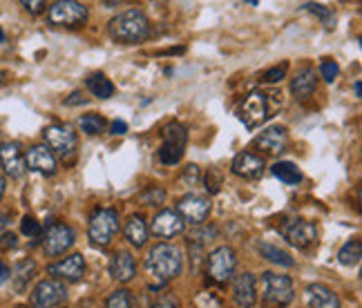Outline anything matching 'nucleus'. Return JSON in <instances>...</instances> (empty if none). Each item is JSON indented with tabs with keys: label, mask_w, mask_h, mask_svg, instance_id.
I'll list each match as a JSON object with an SVG mask.
<instances>
[{
	"label": "nucleus",
	"mask_w": 362,
	"mask_h": 308,
	"mask_svg": "<svg viewBox=\"0 0 362 308\" xmlns=\"http://www.w3.org/2000/svg\"><path fill=\"white\" fill-rule=\"evenodd\" d=\"M360 257H362V242L360 239L346 242L338 253V261L342 266H356V263H360Z\"/></svg>",
	"instance_id": "obj_28"
},
{
	"label": "nucleus",
	"mask_w": 362,
	"mask_h": 308,
	"mask_svg": "<svg viewBox=\"0 0 362 308\" xmlns=\"http://www.w3.org/2000/svg\"><path fill=\"white\" fill-rule=\"evenodd\" d=\"M315 90H317V74H315L313 67L300 69V72L296 74V78L291 81V92H293V96L298 101L311 99V96L315 94Z\"/></svg>",
	"instance_id": "obj_21"
},
{
	"label": "nucleus",
	"mask_w": 362,
	"mask_h": 308,
	"mask_svg": "<svg viewBox=\"0 0 362 308\" xmlns=\"http://www.w3.org/2000/svg\"><path fill=\"white\" fill-rule=\"evenodd\" d=\"M67 300V286L59 279H43L32 292V308H61Z\"/></svg>",
	"instance_id": "obj_9"
},
{
	"label": "nucleus",
	"mask_w": 362,
	"mask_h": 308,
	"mask_svg": "<svg viewBox=\"0 0 362 308\" xmlns=\"http://www.w3.org/2000/svg\"><path fill=\"white\" fill-rule=\"evenodd\" d=\"M76 242V232L67 223H52L43 235V250L49 257H59L69 250Z\"/></svg>",
	"instance_id": "obj_10"
},
{
	"label": "nucleus",
	"mask_w": 362,
	"mask_h": 308,
	"mask_svg": "<svg viewBox=\"0 0 362 308\" xmlns=\"http://www.w3.org/2000/svg\"><path fill=\"white\" fill-rule=\"evenodd\" d=\"M88 90L96 96V99H110V96H115V83L105 74H92L88 78Z\"/></svg>",
	"instance_id": "obj_27"
},
{
	"label": "nucleus",
	"mask_w": 362,
	"mask_h": 308,
	"mask_svg": "<svg viewBox=\"0 0 362 308\" xmlns=\"http://www.w3.org/2000/svg\"><path fill=\"white\" fill-rule=\"evenodd\" d=\"M233 302L238 308H253L257 302V279L253 273H240L233 277Z\"/></svg>",
	"instance_id": "obj_16"
},
{
	"label": "nucleus",
	"mask_w": 362,
	"mask_h": 308,
	"mask_svg": "<svg viewBox=\"0 0 362 308\" xmlns=\"http://www.w3.org/2000/svg\"><path fill=\"white\" fill-rule=\"evenodd\" d=\"M320 74H322V78H325L327 83H333V81L338 78V74H340V67H338L336 61L325 59L322 65H320Z\"/></svg>",
	"instance_id": "obj_35"
},
{
	"label": "nucleus",
	"mask_w": 362,
	"mask_h": 308,
	"mask_svg": "<svg viewBox=\"0 0 362 308\" xmlns=\"http://www.w3.org/2000/svg\"><path fill=\"white\" fill-rule=\"evenodd\" d=\"M9 221H11V215H9V213H3V210H0V235H5V230H7V226H9Z\"/></svg>",
	"instance_id": "obj_44"
},
{
	"label": "nucleus",
	"mask_w": 362,
	"mask_h": 308,
	"mask_svg": "<svg viewBox=\"0 0 362 308\" xmlns=\"http://www.w3.org/2000/svg\"><path fill=\"white\" fill-rule=\"evenodd\" d=\"M36 271V263L32 261V259H25V261H21L16 268H13V275H11V279H13V288L16 290H23L25 286H27V282L32 279V273Z\"/></svg>",
	"instance_id": "obj_29"
},
{
	"label": "nucleus",
	"mask_w": 362,
	"mask_h": 308,
	"mask_svg": "<svg viewBox=\"0 0 362 308\" xmlns=\"http://www.w3.org/2000/svg\"><path fill=\"white\" fill-rule=\"evenodd\" d=\"M235 268H238V255L230 246H219L215 248L206 259V275L215 284H226L235 277Z\"/></svg>",
	"instance_id": "obj_6"
},
{
	"label": "nucleus",
	"mask_w": 362,
	"mask_h": 308,
	"mask_svg": "<svg viewBox=\"0 0 362 308\" xmlns=\"http://www.w3.org/2000/svg\"><path fill=\"white\" fill-rule=\"evenodd\" d=\"M259 292H262V302L269 304L273 308H284L293 302L296 297V288H293V279L288 275L280 273H262L259 277Z\"/></svg>",
	"instance_id": "obj_3"
},
{
	"label": "nucleus",
	"mask_w": 362,
	"mask_h": 308,
	"mask_svg": "<svg viewBox=\"0 0 362 308\" xmlns=\"http://www.w3.org/2000/svg\"><path fill=\"white\" fill-rule=\"evenodd\" d=\"M78 125H81V130L86 132V134L96 136V134L105 132V125H107V123H105V119H103L101 114H96V112H92V114L81 117Z\"/></svg>",
	"instance_id": "obj_31"
},
{
	"label": "nucleus",
	"mask_w": 362,
	"mask_h": 308,
	"mask_svg": "<svg viewBox=\"0 0 362 308\" xmlns=\"http://www.w3.org/2000/svg\"><path fill=\"white\" fill-rule=\"evenodd\" d=\"M3 194H5V179L0 177V199H3Z\"/></svg>",
	"instance_id": "obj_47"
},
{
	"label": "nucleus",
	"mask_w": 362,
	"mask_h": 308,
	"mask_svg": "<svg viewBox=\"0 0 362 308\" xmlns=\"http://www.w3.org/2000/svg\"><path fill=\"white\" fill-rule=\"evenodd\" d=\"M186 228V221L177 215V210H161V213L155 215L150 223V232L155 237H161V239H173V237L181 235Z\"/></svg>",
	"instance_id": "obj_15"
},
{
	"label": "nucleus",
	"mask_w": 362,
	"mask_h": 308,
	"mask_svg": "<svg viewBox=\"0 0 362 308\" xmlns=\"http://www.w3.org/2000/svg\"><path fill=\"white\" fill-rule=\"evenodd\" d=\"M18 308H23V306H18Z\"/></svg>",
	"instance_id": "obj_50"
},
{
	"label": "nucleus",
	"mask_w": 362,
	"mask_h": 308,
	"mask_svg": "<svg viewBox=\"0 0 362 308\" xmlns=\"http://www.w3.org/2000/svg\"><path fill=\"white\" fill-rule=\"evenodd\" d=\"M117 232H119V210H115V208H99L90 217L88 237H90L92 246H96V248L110 246V242L115 239Z\"/></svg>",
	"instance_id": "obj_4"
},
{
	"label": "nucleus",
	"mask_w": 362,
	"mask_h": 308,
	"mask_svg": "<svg viewBox=\"0 0 362 308\" xmlns=\"http://www.w3.org/2000/svg\"><path fill=\"white\" fill-rule=\"evenodd\" d=\"M0 163H3L5 174L11 179H21L27 172L25 154L21 152L18 143H0Z\"/></svg>",
	"instance_id": "obj_18"
},
{
	"label": "nucleus",
	"mask_w": 362,
	"mask_h": 308,
	"mask_svg": "<svg viewBox=\"0 0 362 308\" xmlns=\"http://www.w3.org/2000/svg\"><path fill=\"white\" fill-rule=\"evenodd\" d=\"M23 7H25L27 11H30V13H34V16H36V13H43L47 5L43 3V0H32V3H30V0H25Z\"/></svg>",
	"instance_id": "obj_41"
},
{
	"label": "nucleus",
	"mask_w": 362,
	"mask_h": 308,
	"mask_svg": "<svg viewBox=\"0 0 362 308\" xmlns=\"http://www.w3.org/2000/svg\"><path fill=\"white\" fill-rule=\"evenodd\" d=\"M286 146H288V134L282 125H275V128L264 130L253 141V148L259 150L262 154H280L286 150Z\"/></svg>",
	"instance_id": "obj_19"
},
{
	"label": "nucleus",
	"mask_w": 362,
	"mask_h": 308,
	"mask_svg": "<svg viewBox=\"0 0 362 308\" xmlns=\"http://www.w3.org/2000/svg\"><path fill=\"white\" fill-rule=\"evenodd\" d=\"M259 255H262L264 259H269V261L277 263V266H284V268H291V266H296V259L291 257V255L286 253V250L277 248V246H273V244H259Z\"/></svg>",
	"instance_id": "obj_26"
},
{
	"label": "nucleus",
	"mask_w": 362,
	"mask_h": 308,
	"mask_svg": "<svg viewBox=\"0 0 362 308\" xmlns=\"http://www.w3.org/2000/svg\"><path fill=\"white\" fill-rule=\"evenodd\" d=\"M45 146L54 152V157L61 159H72L76 154V146H78V136L76 132L69 128V125H61V123H54V125H47L45 132Z\"/></svg>",
	"instance_id": "obj_7"
},
{
	"label": "nucleus",
	"mask_w": 362,
	"mask_h": 308,
	"mask_svg": "<svg viewBox=\"0 0 362 308\" xmlns=\"http://www.w3.org/2000/svg\"><path fill=\"white\" fill-rule=\"evenodd\" d=\"M306 302H309L311 308H342L340 297L325 284L306 286Z\"/></svg>",
	"instance_id": "obj_22"
},
{
	"label": "nucleus",
	"mask_w": 362,
	"mask_h": 308,
	"mask_svg": "<svg viewBox=\"0 0 362 308\" xmlns=\"http://www.w3.org/2000/svg\"><path fill=\"white\" fill-rule=\"evenodd\" d=\"M354 92H356V96L360 99V81H356V83H354Z\"/></svg>",
	"instance_id": "obj_48"
},
{
	"label": "nucleus",
	"mask_w": 362,
	"mask_h": 308,
	"mask_svg": "<svg viewBox=\"0 0 362 308\" xmlns=\"http://www.w3.org/2000/svg\"><path fill=\"white\" fill-rule=\"evenodd\" d=\"M302 9L315 13V16H317L320 20H322L327 27H331V23H333V11H331L329 7H325V5H315V3H304Z\"/></svg>",
	"instance_id": "obj_33"
},
{
	"label": "nucleus",
	"mask_w": 362,
	"mask_h": 308,
	"mask_svg": "<svg viewBox=\"0 0 362 308\" xmlns=\"http://www.w3.org/2000/svg\"><path fill=\"white\" fill-rule=\"evenodd\" d=\"M152 308H181V304L173 292H161V295H157V300L152 302Z\"/></svg>",
	"instance_id": "obj_37"
},
{
	"label": "nucleus",
	"mask_w": 362,
	"mask_h": 308,
	"mask_svg": "<svg viewBox=\"0 0 362 308\" xmlns=\"http://www.w3.org/2000/svg\"><path fill=\"white\" fill-rule=\"evenodd\" d=\"M86 103H88V99L81 92H74L72 96H67L65 99V105H86Z\"/></svg>",
	"instance_id": "obj_42"
},
{
	"label": "nucleus",
	"mask_w": 362,
	"mask_h": 308,
	"mask_svg": "<svg viewBox=\"0 0 362 308\" xmlns=\"http://www.w3.org/2000/svg\"><path fill=\"white\" fill-rule=\"evenodd\" d=\"M273 174L282 181V184L286 186H298L300 181H302V172H300V167L296 163H291V161H277L273 167Z\"/></svg>",
	"instance_id": "obj_25"
},
{
	"label": "nucleus",
	"mask_w": 362,
	"mask_h": 308,
	"mask_svg": "<svg viewBox=\"0 0 362 308\" xmlns=\"http://www.w3.org/2000/svg\"><path fill=\"white\" fill-rule=\"evenodd\" d=\"M47 273L54 279H59V282L61 279H65V282H78V279H83V275H86V259H83V255L74 253L61 261L49 263Z\"/></svg>",
	"instance_id": "obj_17"
},
{
	"label": "nucleus",
	"mask_w": 362,
	"mask_h": 308,
	"mask_svg": "<svg viewBox=\"0 0 362 308\" xmlns=\"http://www.w3.org/2000/svg\"><path fill=\"white\" fill-rule=\"evenodd\" d=\"M148 226H146V221L141 215H132L128 221H125V226H123V237L130 242V246L134 248H144L146 242H148Z\"/></svg>",
	"instance_id": "obj_23"
},
{
	"label": "nucleus",
	"mask_w": 362,
	"mask_h": 308,
	"mask_svg": "<svg viewBox=\"0 0 362 308\" xmlns=\"http://www.w3.org/2000/svg\"><path fill=\"white\" fill-rule=\"evenodd\" d=\"M25 165H27V170L38 172L43 177H52L59 170V163H57V157H54V152L43 143L32 146L25 152Z\"/></svg>",
	"instance_id": "obj_13"
},
{
	"label": "nucleus",
	"mask_w": 362,
	"mask_h": 308,
	"mask_svg": "<svg viewBox=\"0 0 362 308\" xmlns=\"http://www.w3.org/2000/svg\"><path fill=\"white\" fill-rule=\"evenodd\" d=\"M177 215L192 226H202L211 215V199L202 197V194H186L177 203Z\"/></svg>",
	"instance_id": "obj_11"
},
{
	"label": "nucleus",
	"mask_w": 362,
	"mask_h": 308,
	"mask_svg": "<svg viewBox=\"0 0 362 308\" xmlns=\"http://www.w3.org/2000/svg\"><path fill=\"white\" fill-rule=\"evenodd\" d=\"M0 43H5V32L0 30Z\"/></svg>",
	"instance_id": "obj_49"
},
{
	"label": "nucleus",
	"mask_w": 362,
	"mask_h": 308,
	"mask_svg": "<svg viewBox=\"0 0 362 308\" xmlns=\"http://www.w3.org/2000/svg\"><path fill=\"white\" fill-rule=\"evenodd\" d=\"M110 275H112V279H117V282H121V284L132 282L134 275H136L134 255L128 253V250H117V253L112 255V259H110Z\"/></svg>",
	"instance_id": "obj_20"
},
{
	"label": "nucleus",
	"mask_w": 362,
	"mask_h": 308,
	"mask_svg": "<svg viewBox=\"0 0 362 308\" xmlns=\"http://www.w3.org/2000/svg\"><path fill=\"white\" fill-rule=\"evenodd\" d=\"M88 7L83 3H76V0H57L47 9V20L54 27H69V30L83 27L88 23Z\"/></svg>",
	"instance_id": "obj_5"
},
{
	"label": "nucleus",
	"mask_w": 362,
	"mask_h": 308,
	"mask_svg": "<svg viewBox=\"0 0 362 308\" xmlns=\"http://www.w3.org/2000/svg\"><path fill=\"white\" fill-rule=\"evenodd\" d=\"M202 226H204V223H202ZM197 228V230H194L190 237H188V242H194V239H199V242H211L213 239V237H217V228L215 226H211V228Z\"/></svg>",
	"instance_id": "obj_39"
},
{
	"label": "nucleus",
	"mask_w": 362,
	"mask_h": 308,
	"mask_svg": "<svg viewBox=\"0 0 362 308\" xmlns=\"http://www.w3.org/2000/svg\"><path fill=\"white\" fill-rule=\"evenodd\" d=\"M282 235L291 246L306 250L317 242V226L306 219H293L282 228Z\"/></svg>",
	"instance_id": "obj_12"
},
{
	"label": "nucleus",
	"mask_w": 362,
	"mask_h": 308,
	"mask_svg": "<svg viewBox=\"0 0 362 308\" xmlns=\"http://www.w3.org/2000/svg\"><path fill=\"white\" fill-rule=\"evenodd\" d=\"M141 203L144 206H161V203H165V190L161 186H148L141 192Z\"/></svg>",
	"instance_id": "obj_32"
},
{
	"label": "nucleus",
	"mask_w": 362,
	"mask_h": 308,
	"mask_svg": "<svg viewBox=\"0 0 362 308\" xmlns=\"http://www.w3.org/2000/svg\"><path fill=\"white\" fill-rule=\"evenodd\" d=\"M105 308H139V306L128 288H119L115 292H110V297L105 300Z\"/></svg>",
	"instance_id": "obj_30"
},
{
	"label": "nucleus",
	"mask_w": 362,
	"mask_h": 308,
	"mask_svg": "<svg viewBox=\"0 0 362 308\" xmlns=\"http://www.w3.org/2000/svg\"><path fill=\"white\" fill-rule=\"evenodd\" d=\"M238 117H240V121L246 125L248 130L259 128V125L271 117L267 94H262V92H250V94L246 96V99L240 103Z\"/></svg>",
	"instance_id": "obj_8"
},
{
	"label": "nucleus",
	"mask_w": 362,
	"mask_h": 308,
	"mask_svg": "<svg viewBox=\"0 0 362 308\" xmlns=\"http://www.w3.org/2000/svg\"><path fill=\"white\" fill-rule=\"evenodd\" d=\"M204 184H206V190H208V192H211V194H217L219 188H221V174H219V170L211 167V170H208V174H206V179H204Z\"/></svg>",
	"instance_id": "obj_38"
},
{
	"label": "nucleus",
	"mask_w": 362,
	"mask_h": 308,
	"mask_svg": "<svg viewBox=\"0 0 362 308\" xmlns=\"http://www.w3.org/2000/svg\"><path fill=\"white\" fill-rule=\"evenodd\" d=\"M21 230H23V235H27V237H40V232H43V228H40V223L32 217V215H27V217H23V221H21Z\"/></svg>",
	"instance_id": "obj_36"
},
{
	"label": "nucleus",
	"mask_w": 362,
	"mask_h": 308,
	"mask_svg": "<svg viewBox=\"0 0 362 308\" xmlns=\"http://www.w3.org/2000/svg\"><path fill=\"white\" fill-rule=\"evenodd\" d=\"M199 181V167L197 165H188L184 174H181V184L184 186H194Z\"/></svg>",
	"instance_id": "obj_40"
},
{
	"label": "nucleus",
	"mask_w": 362,
	"mask_h": 308,
	"mask_svg": "<svg viewBox=\"0 0 362 308\" xmlns=\"http://www.w3.org/2000/svg\"><path fill=\"white\" fill-rule=\"evenodd\" d=\"M264 170H267L264 157H259L255 152H248V150L240 152L230 163V172L240 179H246V181H257L264 174Z\"/></svg>",
	"instance_id": "obj_14"
},
{
	"label": "nucleus",
	"mask_w": 362,
	"mask_h": 308,
	"mask_svg": "<svg viewBox=\"0 0 362 308\" xmlns=\"http://www.w3.org/2000/svg\"><path fill=\"white\" fill-rule=\"evenodd\" d=\"M161 136H163V146H170V148H177V150H186L188 130L181 123H168L161 130Z\"/></svg>",
	"instance_id": "obj_24"
},
{
	"label": "nucleus",
	"mask_w": 362,
	"mask_h": 308,
	"mask_svg": "<svg viewBox=\"0 0 362 308\" xmlns=\"http://www.w3.org/2000/svg\"><path fill=\"white\" fill-rule=\"evenodd\" d=\"M7 277H9V268H7L3 261H0V284H3Z\"/></svg>",
	"instance_id": "obj_46"
},
{
	"label": "nucleus",
	"mask_w": 362,
	"mask_h": 308,
	"mask_svg": "<svg viewBox=\"0 0 362 308\" xmlns=\"http://www.w3.org/2000/svg\"><path fill=\"white\" fill-rule=\"evenodd\" d=\"M0 237H3V242H0V244H3L5 248H13V246H16V235L5 232V235H0Z\"/></svg>",
	"instance_id": "obj_45"
},
{
	"label": "nucleus",
	"mask_w": 362,
	"mask_h": 308,
	"mask_svg": "<svg viewBox=\"0 0 362 308\" xmlns=\"http://www.w3.org/2000/svg\"><path fill=\"white\" fill-rule=\"evenodd\" d=\"M286 69H288V65L286 63H282V65H275V67H271V69H267V72L262 74V83H280L284 76H286Z\"/></svg>",
	"instance_id": "obj_34"
},
{
	"label": "nucleus",
	"mask_w": 362,
	"mask_h": 308,
	"mask_svg": "<svg viewBox=\"0 0 362 308\" xmlns=\"http://www.w3.org/2000/svg\"><path fill=\"white\" fill-rule=\"evenodd\" d=\"M128 132V123L125 121H112V125H110V134H125Z\"/></svg>",
	"instance_id": "obj_43"
},
{
	"label": "nucleus",
	"mask_w": 362,
	"mask_h": 308,
	"mask_svg": "<svg viewBox=\"0 0 362 308\" xmlns=\"http://www.w3.org/2000/svg\"><path fill=\"white\" fill-rule=\"evenodd\" d=\"M144 266L150 279L155 282V286H163V284H168L170 279L181 275L184 255H181V250L175 244H157L148 250Z\"/></svg>",
	"instance_id": "obj_1"
},
{
	"label": "nucleus",
	"mask_w": 362,
	"mask_h": 308,
	"mask_svg": "<svg viewBox=\"0 0 362 308\" xmlns=\"http://www.w3.org/2000/svg\"><path fill=\"white\" fill-rule=\"evenodd\" d=\"M107 32L112 40L123 45L141 43L150 36V18L141 9H125L107 23Z\"/></svg>",
	"instance_id": "obj_2"
}]
</instances>
